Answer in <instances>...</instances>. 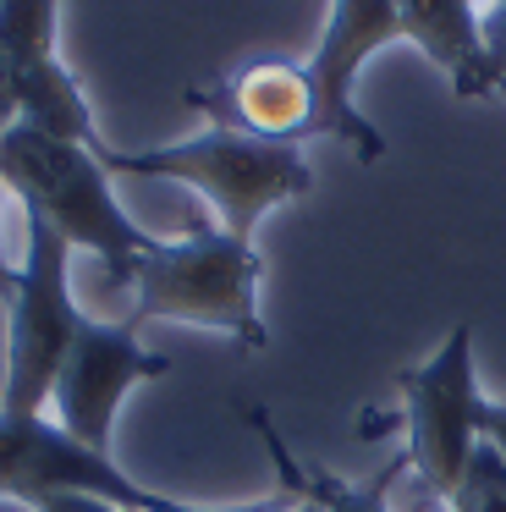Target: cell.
Wrapping results in <instances>:
<instances>
[{
	"mask_svg": "<svg viewBox=\"0 0 506 512\" xmlns=\"http://www.w3.org/2000/svg\"><path fill=\"white\" fill-rule=\"evenodd\" d=\"M0 188L17 193L28 215H44L72 254H94L110 287H132L138 259L154 248V232H143L121 210L94 144H66V138L33 133L22 122L6 127L0 133Z\"/></svg>",
	"mask_w": 506,
	"mask_h": 512,
	"instance_id": "6da1fadb",
	"label": "cell"
},
{
	"mask_svg": "<svg viewBox=\"0 0 506 512\" xmlns=\"http://www.w3.org/2000/svg\"><path fill=\"white\" fill-rule=\"evenodd\" d=\"M94 149L110 177H160L204 193L220 232L248 237V243L264 215L314 188V171L297 144H270V138H253L231 122H209V133L154 149H116L105 138Z\"/></svg>",
	"mask_w": 506,
	"mask_h": 512,
	"instance_id": "7a4b0ae2",
	"label": "cell"
},
{
	"mask_svg": "<svg viewBox=\"0 0 506 512\" xmlns=\"http://www.w3.org/2000/svg\"><path fill=\"white\" fill-rule=\"evenodd\" d=\"M264 259L248 237H231L220 226H193L187 237H154V248L132 270V309L121 320H176L231 336L237 347L259 353L270 342L259 314Z\"/></svg>",
	"mask_w": 506,
	"mask_h": 512,
	"instance_id": "3957f363",
	"label": "cell"
},
{
	"mask_svg": "<svg viewBox=\"0 0 506 512\" xmlns=\"http://www.w3.org/2000/svg\"><path fill=\"white\" fill-rule=\"evenodd\" d=\"M28 215V210H22ZM88 314L72 298V248L44 215H28V254L17 265V303L6 309L0 413H44L61 364Z\"/></svg>",
	"mask_w": 506,
	"mask_h": 512,
	"instance_id": "277c9868",
	"label": "cell"
},
{
	"mask_svg": "<svg viewBox=\"0 0 506 512\" xmlns=\"http://www.w3.org/2000/svg\"><path fill=\"white\" fill-rule=\"evenodd\" d=\"M55 490L105 496L127 512H275L281 501H292L281 490V496L237 501V507H193V501H176V496L138 485L110 452L83 446L55 419H44V413H0V496L28 507L39 496H55Z\"/></svg>",
	"mask_w": 506,
	"mask_h": 512,
	"instance_id": "5b68a950",
	"label": "cell"
},
{
	"mask_svg": "<svg viewBox=\"0 0 506 512\" xmlns=\"http://www.w3.org/2000/svg\"><path fill=\"white\" fill-rule=\"evenodd\" d=\"M402 386V430H407V463H413L418 485L435 501H446L462 490L468 463L479 452V364H473V325H451V336L424 358V364L396 375Z\"/></svg>",
	"mask_w": 506,
	"mask_h": 512,
	"instance_id": "8992f818",
	"label": "cell"
},
{
	"mask_svg": "<svg viewBox=\"0 0 506 512\" xmlns=\"http://www.w3.org/2000/svg\"><path fill=\"white\" fill-rule=\"evenodd\" d=\"M165 369H171V358L143 347L132 320H83L50 397L55 424L66 435H77L83 446H94V452H110L116 413L127 402V391L143 386V380H160Z\"/></svg>",
	"mask_w": 506,
	"mask_h": 512,
	"instance_id": "52a82bcc",
	"label": "cell"
},
{
	"mask_svg": "<svg viewBox=\"0 0 506 512\" xmlns=\"http://www.w3.org/2000/svg\"><path fill=\"white\" fill-rule=\"evenodd\" d=\"M396 34L391 0H330L325 34L308 56V83H314V133L336 138L352 149V160H380L385 138L369 116L358 111V72L369 56H380Z\"/></svg>",
	"mask_w": 506,
	"mask_h": 512,
	"instance_id": "ba28073f",
	"label": "cell"
},
{
	"mask_svg": "<svg viewBox=\"0 0 506 512\" xmlns=\"http://www.w3.org/2000/svg\"><path fill=\"white\" fill-rule=\"evenodd\" d=\"M187 105L204 111L209 122H231L270 144L314 138V83H308V67H292V61H248L231 78L187 89Z\"/></svg>",
	"mask_w": 506,
	"mask_h": 512,
	"instance_id": "9c48e42d",
	"label": "cell"
},
{
	"mask_svg": "<svg viewBox=\"0 0 506 512\" xmlns=\"http://www.w3.org/2000/svg\"><path fill=\"white\" fill-rule=\"evenodd\" d=\"M391 6H396V34L446 72L457 100L501 94L490 45H484V12L473 0H391Z\"/></svg>",
	"mask_w": 506,
	"mask_h": 512,
	"instance_id": "30bf717a",
	"label": "cell"
},
{
	"mask_svg": "<svg viewBox=\"0 0 506 512\" xmlns=\"http://www.w3.org/2000/svg\"><path fill=\"white\" fill-rule=\"evenodd\" d=\"M248 430L264 441V452H270L275 474H281V490H292V496L308 501L314 512H391L396 479L413 474L407 452H396L391 463H380L369 479H341V474H330V468H319V463H308V457H297L292 446H286V435L270 424V413H264V408H248Z\"/></svg>",
	"mask_w": 506,
	"mask_h": 512,
	"instance_id": "8fae6325",
	"label": "cell"
},
{
	"mask_svg": "<svg viewBox=\"0 0 506 512\" xmlns=\"http://www.w3.org/2000/svg\"><path fill=\"white\" fill-rule=\"evenodd\" d=\"M55 12L61 0H0V50L17 72L55 61Z\"/></svg>",
	"mask_w": 506,
	"mask_h": 512,
	"instance_id": "7c38bea8",
	"label": "cell"
},
{
	"mask_svg": "<svg viewBox=\"0 0 506 512\" xmlns=\"http://www.w3.org/2000/svg\"><path fill=\"white\" fill-rule=\"evenodd\" d=\"M451 512H506V463L490 446L473 452L468 479H462V490L451 496Z\"/></svg>",
	"mask_w": 506,
	"mask_h": 512,
	"instance_id": "4fadbf2b",
	"label": "cell"
},
{
	"mask_svg": "<svg viewBox=\"0 0 506 512\" xmlns=\"http://www.w3.org/2000/svg\"><path fill=\"white\" fill-rule=\"evenodd\" d=\"M28 512H127V507H116L105 496H83V490H55V496L28 501Z\"/></svg>",
	"mask_w": 506,
	"mask_h": 512,
	"instance_id": "5bb4252c",
	"label": "cell"
},
{
	"mask_svg": "<svg viewBox=\"0 0 506 512\" xmlns=\"http://www.w3.org/2000/svg\"><path fill=\"white\" fill-rule=\"evenodd\" d=\"M484 45H490V67H495V83L506 94V0H495L484 12Z\"/></svg>",
	"mask_w": 506,
	"mask_h": 512,
	"instance_id": "9a60e30c",
	"label": "cell"
},
{
	"mask_svg": "<svg viewBox=\"0 0 506 512\" xmlns=\"http://www.w3.org/2000/svg\"><path fill=\"white\" fill-rule=\"evenodd\" d=\"M479 441L506 463V397H501V402L484 397V408H479Z\"/></svg>",
	"mask_w": 506,
	"mask_h": 512,
	"instance_id": "2e32d148",
	"label": "cell"
},
{
	"mask_svg": "<svg viewBox=\"0 0 506 512\" xmlns=\"http://www.w3.org/2000/svg\"><path fill=\"white\" fill-rule=\"evenodd\" d=\"M22 105H17V67H11V56L0 50V133L6 127H17Z\"/></svg>",
	"mask_w": 506,
	"mask_h": 512,
	"instance_id": "e0dca14e",
	"label": "cell"
},
{
	"mask_svg": "<svg viewBox=\"0 0 506 512\" xmlns=\"http://www.w3.org/2000/svg\"><path fill=\"white\" fill-rule=\"evenodd\" d=\"M0 303H6V309L17 303V265H11V254H6V199H0Z\"/></svg>",
	"mask_w": 506,
	"mask_h": 512,
	"instance_id": "ac0fdd59",
	"label": "cell"
},
{
	"mask_svg": "<svg viewBox=\"0 0 506 512\" xmlns=\"http://www.w3.org/2000/svg\"><path fill=\"white\" fill-rule=\"evenodd\" d=\"M286 496H292V490H286ZM275 512H314V507H308V501H297V496H292V501H281V507H275Z\"/></svg>",
	"mask_w": 506,
	"mask_h": 512,
	"instance_id": "d6986e66",
	"label": "cell"
}]
</instances>
